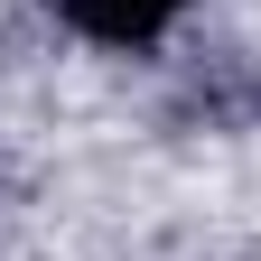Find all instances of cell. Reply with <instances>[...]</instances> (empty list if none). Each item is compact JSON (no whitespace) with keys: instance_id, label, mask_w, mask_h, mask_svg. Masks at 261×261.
<instances>
[{"instance_id":"obj_1","label":"cell","mask_w":261,"mask_h":261,"mask_svg":"<svg viewBox=\"0 0 261 261\" xmlns=\"http://www.w3.org/2000/svg\"><path fill=\"white\" fill-rule=\"evenodd\" d=\"M56 19L93 47H159L187 19V0H56Z\"/></svg>"}]
</instances>
